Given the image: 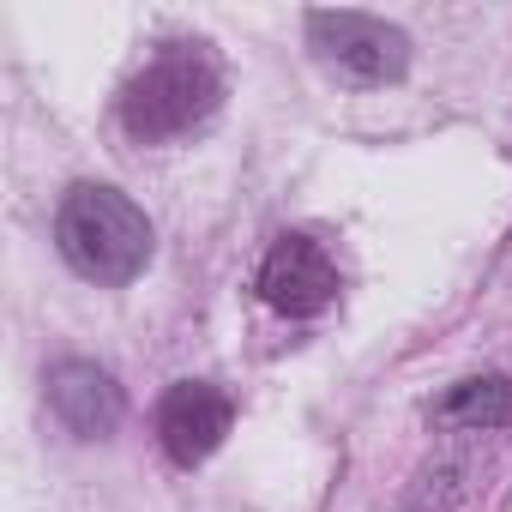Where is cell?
<instances>
[{
    "mask_svg": "<svg viewBox=\"0 0 512 512\" xmlns=\"http://www.w3.org/2000/svg\"><path fill=\"white\" fill-rule=\"evenodd\" d=\"M55 247L61 260L85 278V284H103V290H121L133 284L145 266H151V217L109 181H79L67 187L61 211H55Z\"/></svg>",
    "mask_w": 512,
    "mask_h": 512,
    "instance_id": "cell-1",
    "label": "cell"
},
{
    "mask_svg": "<svg viewBox=\"0 0 512 512\" xmlns=\"http://www.w3.org/2000/svg\"><path fill=\"white\" fill-rule=\"evenodd\" d=\"M223 103V67L211 61L205 43H163V55H151L127 91H121V127L139 145H169L187 139L193 127H205Z\"/></svg>",
    "mask_w": 512,
    "mask_h": 512,
    "instance_id": "cell-2",
    "label": "cell"
},
{
    "mask_svg": "<svg viewBox=\"0 0 512 512\" xmlns=\"http://www.w3.org/2000/svg\"><path fill=\"white\" fill-rule=\"evenodd\" d=\"M308 43L356 85H398L410 67V37L374 13H308Z\"/></svg>",
    "mask_w": 512,
    "mask_h": 512,
    "instance_id": "cell-3",
    "label": "cell"
},
{
    "mask_svg": "<svg viewBox=\"0 0 512 512\" xmlns=\"http://www.w3.org/2000/svg\"><path fill=\"white\" fill-rule=\"evenodd\" d=\"M260 296L290 320H314L338 302V260L314 235H278V247L260 266Z\"/></svg>",
    "mask_w": 512,
    "mask_h": 512,
    "instance_id": "cell-4",
    "label": "cell"
},
{
    "mask_svg": "<svg viewBox=\"0 0 512 512\" xmlns=\"http://www.w3.org/2000/svg\"><path fill=\"white\" fill-rule=\"evenodd\" d=\"M229 422H235V404L223 386L211 380H175L157 404V440L175 464H205L223 440H229Z\"/></svg>",
    "mask_w": 512,
    "mask_h": 512,
    "instance_id": "cell-5",
    "label": "cell"
},
{
    "mask_svg": "<svg viewBox=\"0 0 512 512\" xmlns=\"http://www.w3.org/2000/svg\"><path fill=\"white\" fill-rule=\"evenodd\" d=\"M49 410L73 440H109L127 416V392L109 368H97L85 356H67V362L49 368Z\"/></svg>",
    "mask_w": 512,
    "mask_h": 512,
    "instance_id": "cell-6",
    "label": "cell"
},
{
    "mask_svg": "<svg viewBox=\"0 0 512 512\" xmlns=\"http://www.w3.org/2000/svg\"><path fill=\"white\" fill-rule=\"evenodd\" d=\"M440 422H446V428H470V434L506 428V422H512V380H506V374L458 380V386L440 398Z\"/></svg>",
    "mask_w": 512,
    "mask_h": 512,
    "instance_id": "cell-7",
    "label": "cell"
}]
</instances>
